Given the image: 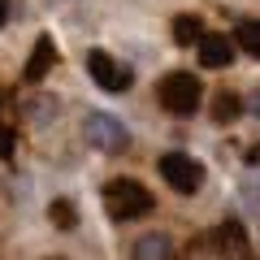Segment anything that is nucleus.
Wrapping results in <instances>:
<instances>
[{
  "label": "nucleus",
  "instance_id": "f257e3e1",
  "mask_svg": "<svg viewBox=\"0 0 260 260\" xmlns=\"http://www.w3.org/2000/svg\"><path fill=\"white\" fill-rule=\"evenodd\" d=\"M104 208H109V217H117V221H139V217H148L152 208V191L139 182H130V178H113V182H104Z\"/></svg>",
  "mask_w": 260,
  "mask_h": 260
},
{
  "label": "nucleus",
  "instance_id": "f03ea898",
  "mask_svg": "<svg viewBox=\"0 0 260 260\" xmlns=\"http://www.w3.org/2000/svg\"><path fill=\"white\" fill-rule=\"evenodd\" d=\"M156 91H160L165 113H174V117H195V113H200V100H204V87H200V78H195L191 70H174V74H165Z\"/></svg>",
  "mask_w": 260,
  "mask_h": 260
},
{
  "label": "nucleus",
  "instance_id": "7ed1b4c3",
  "mask_svg": "<svg viewBox=\"0 0 260 260\" xmlns=\"http://www.w3.org/2000/svg\"><path fill=\"white\" fill-rule=\"evenodd\" d=\"M83 135H87V143H91L95 152H104V156H121V152L130 148V130L121 126L117 117H109V113H87Z\"/></svg>",
  "mask_w": 260,
  "mask_h": 260
},
{
  "label": "nucleus",
  "instance_id": "20e7f679",
  "mask_svg": "<svg viewBox=\"0 0 260 260\" xmlns=\"http://www.w3.org/2000/svg\"><path fill=\"white\" fill-rule=\"evenodd\" d=\"M160 174H165V182L174 186L178 195H195L204 186V165L195 156H186V152H165V156H160Z\"/></svg>",
  "mask_w": 260,
  "mask_h": 260
},
{
  "label": "nucleus",
  "instance_id": "39448f33",
  "mask_svg": "<svg viewBox=\"0 0 260 260\" xmlns=\"http://www.w3.org/2000/svg\"><path fill=\"white\" fill-rule=\"evenodd\" d=\"M87 74L95 78V83L104 87V91H126L130 83H135V74H130L121 61H113L109 52H100V48H91L87 52Z\"/></svg>",
  "mask_w": 260,
  "mask_h": 260
},
{
  "label": "nucleus",
  "instance_id": "423d86ee",
  "mask_svg": "<svg viewBox=\"0 0 260 260\" xmlns=\"http://www.w3.org/2000/svg\"><path fill=\"white\" fill-rule=\"evenodd\" d=\"M200 65H204V70H225V65L234 61V39L230 35H200Z\"/></svg>",
  "mask_w": 260,
  "mask_h": 260
},
{
  "label": "nucleus",
  "instance_id": "0eeeda50",
  "mask_svg": "<svg viewBox=\"0 0 260 260\" xmlns=\"http://www.w3.org/2000/svg\"><path fill=\"white\" fill-rule=\"evenodd\" d=\"M52 65H56V44H52V35H39L35 48H30V61H26V70H22V78H26V83H39Z\"/></svg>",
  "mask_w": 260,
  "mask_h": 260
},
{
  "label": "nucleus",
  "instance_id": "6e6552de",
  "mask_svg": "<svg viewBox=\"0 0 260 260\" xmlns=\"http://www.w3.org/2000/svg\"><path fill=\"white\" fill-rule=\"evenodd\" d=\"M213 251H230V256H247V234H243V225L239 221H225V225H217L213 234Z\"/></svg>",
  "mask_w": 260,
  "mask_h": 260
},
{
  "label": "nucleus",
  "instance_id": "1a4fd4ad",
  "mask_svg": "<svg viewBox=\"0 0 260 260\" xmlns=\"http://www.w3.org/2000/svg\"><path fill=\"white\" fill-rule=\"evenodd\" d=\"M200 35H204V22L195 18V13H182V18H174V44L191 48V44H200Z\"/></svg>",
  "mask_w": 260,
  "mask_h": 260
},
{
  "label": "nucleus",
  "instance_id": "9d476101",
  "mask_svg": "<svg viewBox=\"0 0 260 260\" xmlns=\"http://www.w3.org/2000/svg\"><path fill=\"white\" fill-rule=\"evenodd\" d=\"M135 256H139V260H152V256L165 260V256H174V243H169L165 234H148V239L135 243Z\"/></svg>",
  "mask_w": 260,
  "mask_h": 260
},
{
  "label": "nucleus",
  "instance_id": "9b49d317",
  "mask_svg": "<svg viewBox=\"0 0 260 260\" xmlns=\"http://www.w3.org/2000/svg\"><path fill=\"white\" fill-rule=\"evenodd\" d=\"M239 113H243V100L234 91H217V100H213V121H239Z\"/></svg>",
  "mask_w": 260,
  "mask_h": 260
},
{
  "label": "nucleus",
  "instance_id": "f8f14e48",
  "mask_svg": "<svg viewBox=\"0 0 260 260\" xmlns=\"http://www.w3.org/2000/svg\"><path fill=\"white\" fill-rule=\"evenodd\" d=\"M234 48H243L247 56H260V22H243L234 30Z\"/></svg>",
  "mask_w": 260,
  "mask_h": 260
},
{
  "label": "nucleus",
  "instance_id": "ddd939ff",
  "mask_svg": "<svg viewBox=\"0 0 260 260\" xmlns=\"http://www.w3.org/2000/svg\"><path fill=\"white\" fill-rule=\"evenodd\" d=\"M48 217H52V225H61V230H74V225H78V213H74V204H70V200H52Z\"/></svg>",
  "mask_w": 260,
  "mask_h": 260
},
{
  "label": "nucleus",
  "instance_id": "4468645a",
  "mask_svg": "<svg viewBox=\"0 0 260 260\" xmlns=\"http://www.w3.org/2000/svg\"><path fill=\"white\" fill-rule=\"evenodd\" d=\"M0 160H13V130L0 121Z\"/></svg>",
  "mask_w": 260,
  "mask_h": 260
},
{
  "label": "nucleus",
  "instance_id": "2eb2a0df",
  "mask_svg": "<svg viewBox=\"0 0 260 260\" xmlns=\"http://www.w3.org/2000/svg\"><path fill=\"white\" fill-rule=\"evenodd\" d=\"M247 165H251V169H260V143H256V148H247Z\"/></svg>",
  "mask_w": 260,
  "mask_h": 260
},
{
  "label": "nucleus",
  "instance_id": "dca6fc26",
  "mask_svg": "<svg viewBox=\"0 0 260 260\" xmlns=\"http://www.w3.org/2000/svg\"><path fill=\"white\" fill-rule=\"evenodd\" d=\"M5 18H9V0H0V26H5Z\"/></svg>",
  "mask_w": 260,
  "mask_h": 260
}]
</instances>
